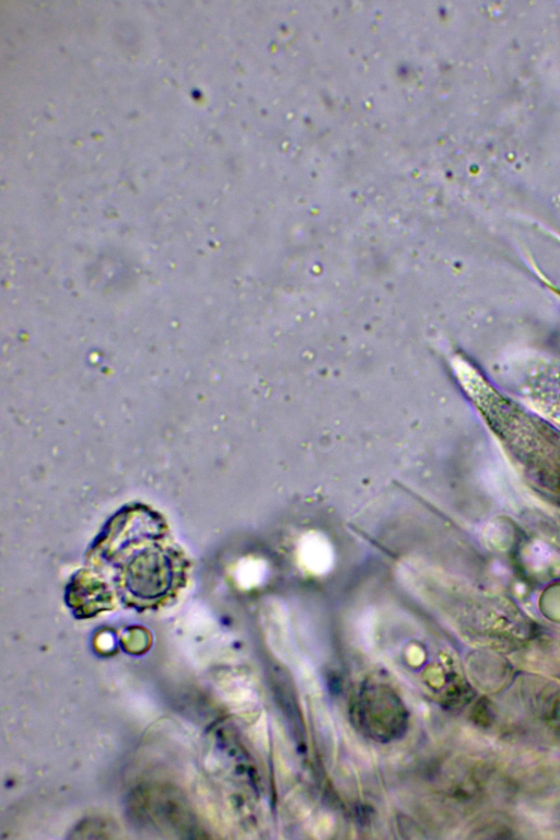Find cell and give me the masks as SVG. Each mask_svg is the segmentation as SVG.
<instances>
[{"instance_id": "2", "label": "cell", "mask_w": 560, "mask_h": 840, "mask_svg": "<svg viewBox=\"0 0 560 840\" xmlns=\"http://www.w3.org/2000/svg\"><path fill=\"white\" fill-rule=\"evenodd\" d=\"M299 555L303 565L317 574L327 572L334 562L329 542L323 536L314 533L302 538Z\"/></svg>"}, {"instance_id": "1", "label": "cell", "mask_w": 560, "mask_h": 840, "mask_svg": "<svg viewBox=\"0 0 560 840\" xmlns=\"http://www.w3.org/2000/svg\"><path fill=\"white\" fill-rule=\"evenodd\" d=\"M264 622L271 650L279 658L289 663L294 656V641L285 607L272 600L267 606Z\"/></svg>"}]
</instances>
